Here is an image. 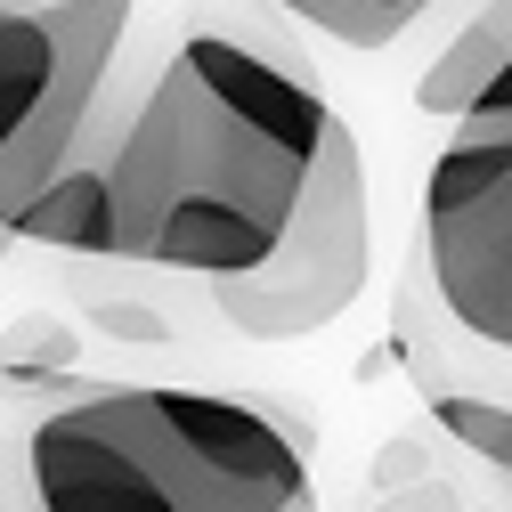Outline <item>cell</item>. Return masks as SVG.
Returning <instances> with one entry per match:
<instances>
[{
	"label": "cell",
	"instance_id": "obj_1",
	"mask_svg": "<svg viewBox=\"0 0 512 512\" xmlns=\"http://www.w3.org/2000/svg\"><path fill=\"white\" fill-rule=\"evenodd\" d=\"M187 25L114 139V261L179 277H244L285 244L334 106L269 33L212 9Z\"/></svg>",
	"mask_w": 512,
	"mask_h": 512
},
{
	"label": "cell",
	"instance_id": "obj_2",
	"mask_svg": "<svg viewBox=\"0 0 512 512\" xmlns=\"http://www.w3.org/2000/svg\"><path fill=\"white\" fill-rule=\"evenodd\" d=\"M17 512H317L309 439L261 399L179 382H33Z\"/></svg>",
	"mask_w": 512,
	"mask_h": 512
},
{
	"label": "cell",
	"instance_id": "obj_3",
	"mask_svg": "<svg viewBox=\"0 0 512 512\" xmlns=\"http://www.w3.org/2000/svg\"><path fill=\"white\" fill-rule=\"evenodd\" d=\"M122 25L131 0H0V220L82 155Z\"/></svg>",
	"mask_w": 512,
	"mask_h": 512
},
{
	"label": "cell",
	"instance_id": "obj_4",
	"mask_svg": "<svg viewBox=\"0 0 512 512\" xmlns=\"http://www.w3.org/2000/svg\"><path fill=\"white\" fill-rule=\"evenodd\" d=\"M366 236H374V204H366V155L350 139V122L334 114L326 155L309 171V196L285 228V244L244 277H212V309L244 342H301L326 334L334 317L366 293Z\"/></svg>",
	"mask_w": 512,
	"mask_h": 512
},
{
	"label": "cell",
	"instance_id": "obj_5",
	"mask_svg": "<svg viewBox=\"0 0 512 512\" xmlns=\"http://www.w3.org/2000/svg\"><path fill=\"white\" fill-rule=\"evenodd\" d=\"M415 244L447 317L512 358V131H456L439 147Z\"/></svg>",
	"mask_w": 512,
	"mask_h": 512
},
{
	"label": "cell",
	"instance_id": "obj_6",
	"mask_svg": "<svg viewBox=\"0 0 512 512\" xmlns=\"http://www.w3.org/2000/svg\"><path fill=\"white\" fill-rule=\"evenodd\" d=\"M122 106H131V98H114V114L98 106L82 155L25 204L17 236L57 244V252H98V261H114V139H122Z\"/></svg>",
	"mask_w": 512,
	"mask_h": 512
},
{
	"label": "cell",
	"instance_id": "obj_7",
	"mask_svg": "<svg viewBox=\"0 0 512 512\" xmlns=\"http://www.w3.org/2000/svg\"><path fill=\"white\" fill-rule=\"evenodd\" d=\"M504 57H512V0H480V9L456 25V41H447L431 66H423L415 106H423V114H447V122H464V114L488 98V82L504 74Z\"/></svg>",
	"mask_w": 512,
	"mask_h": 512
},
{
	"label": "cell",
	"instance_id": "obj_8",
	"mask_svg": "<svg viewBox=\"0 0 512 512\" xmlns=\"http://www.w3.org/2000/svg\"><path fill=\"white\" fill-rule=\"evenodd\" d=\"M277 9L317 25V33H334L342 49H391L431 0H277Z\"/></svg>",
	"mask_w": 512,
	"mask_h": 512
},
{
	"label": "cell",
	"instance_id": "obj_9",
	"mask_svg": "<svg viewBox=\"0 0 512 512\" xmlns=\"http://www.w3.org/2000/svg\"><path fill=\"white\" fill-rule=\"evenodd\" d=\"M423 407H431V423L456 439L472 464H488L496 480H512V407H504V399H480V391H431Z\"/></svg>",
	"mask_w": 512,
	"mask_h": 512
},
{
	"label": "cell",
	"instance_id": "obj_10",
	"mask_svg": "<svg viewBox=\"0 0 512 512\" xmlns=\"http://www.w3.org/2000/svg\"><path fill=\"white\" fill-rule=\"evenodd\" d=\"M456 131H512V57H504V74L488 82V98L456 122Z\"/></svg>",
	"mask_w": 512,
	"mask_h": 512
},
{
	"label": "cell",
	"instance_id": "obj_11",
	"mask_svg": "<svg viewBox=\"0 0 512 512\" xmlns=\"http://www.w3.org/2000/svg\"><path fill=\"white\" fill-rule=\"evenodd\" d=\"M9 244H17V220H0V261H9Z\"/></svg>",
	"mask_w": 512,
	"mask_h": 512
}]
</instances>
